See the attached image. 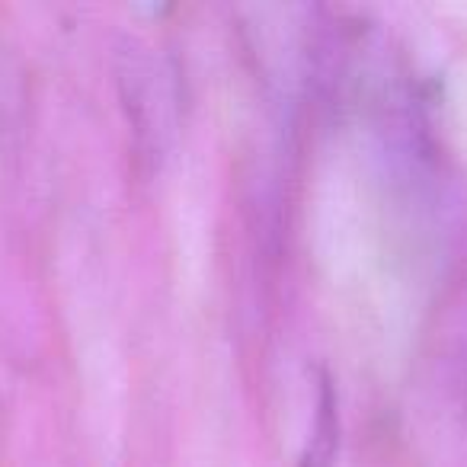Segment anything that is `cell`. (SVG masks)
<instances>
[{"mask_svg": "<svg viewBox=\"0 0 467 467\" xmlns=\"http://www.w3.org/2000/svg\"><path fill=\"white\" fill-rule=\"evenodd\" d=\"M301 467H327V448L314 445L311 451H307V458L301 461Z\"/></svg>", "mask_w": 467, "mask_h": 467, "instance_id": "6da1fadb", "label": "cell"}]
</instances>
